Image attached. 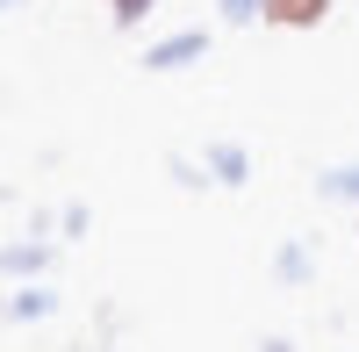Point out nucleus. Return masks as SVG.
I'll list each match as a JSON object with an SVG mask.
<instances>
[{"instance_id":"obj_8","label":"nucleus","mask_w":359,"mask_h":352,"mask_svg":"<svg viewBox=\"0 0 359 352\" xmlns=\"http://www.w3.org/2000/svg\"><path fill=\"white\" fill-rule=\"evenodd\" d=\"M280 273H287V280H302V273H309V259H302V245H287V252H280Z\"/></svg>"},{"instance_id":"obj_1","label":"nucleus","mask_w":359,"mask_h":352,"mask_svg":"<svg viewBox=\"0 0 359 352\" xmlns=\"http://www.w3.org/2000/svg\"><path fill=\"white\" fill-rule=\"evenodd\" d=\"M201 57H208V29H172V36H158L144 50V72H187Z\"/></svg>"},{"instance_id":"obj_6","label":"nucleus","mask_w":359,"mask_h":352,"mask_svg":"<svg viewBox=\"0 0 359 352\" xmlns=\"http://www.w3.org/2000/svg\"><path fill=\"white\" fill-rule=\"evenodd\" d=\"M50 309V287H15V316H43Z\"/></svg>"},{"instance_id":"obj_7","label":"nucleus","mask_w":359,"mask_h":352,"mask_svg":"<svg viewBox=\"0 0 359 352\" xmlns=\"http://www.w3.org/2000/svg\"><path fill=\"white\" fill-rule=\"evenodd\" d=\"M216 8H223V22H259L266 0H216Z\"/></svg>"},{"instance_id":"obj_4","label":"nucleus","mask_w":359,"mask_h":352,"mask_svg":"<svg viewBox=\"0 0 359 352\" xmlns=\"http://www.w3.org/2000/svg\"><path fill=\"white\" fill-rule=\"evenodd\" d=\"M323 194L331 201H359V165H331L323 172Z\"/></svg>"},{"instance_id":"obj_5","label":"nucleus","mask_w":359,"mask_h":352,"mask_svg":"<svg viewBox=\"0 0 359 352\" xmlns=\"http://www.w3.org/2000/svg\"><path fill=\"white\" fill-rule=\"evenodd\" d=\"M158 0H108V15H115V29H137L144 15H151Z\"/></svg>"},{"instance_id":"obj_9","label":"nucleus","mask_w":359,"mask_h":352,"mask_svg":"<svg viewBox=\"0 0 359 352\" xmlns=\"http://www.w3.org/2000/svg\"><path fill=\"white\" fill-rule=\"evenodd\" d=\"M8 8H29V0H8Z\"/></svg>"},{"instance_id":"obj_2","label":"nucleus","mask_w":359,"mask_h":352,"mask_svg":"<svg viewBox=\"0 0 359 352\" xmlns=\"http://www.w3.org/2000/svg\"><path fill=\"white\" fill-rule=\"evenodd\" d=\"M323 15H331V0H266L259 8L266 29H323Z\"/></svg>"},{"instance_id":"obj_3","label":"nucleus","mask_w":359,"mask_h":352,"mask_svg":"<svg viewBox=\"0 0 359 352\" xmlns=\"http://www.w3.org/2000/svg\"><path fill=\"white\" fill-rule=\"evenodd\" d=\"M208 172H216V187H245V172H252V158L237 151V144H208V158H201Z\"/></svg>"}]
</instances>
